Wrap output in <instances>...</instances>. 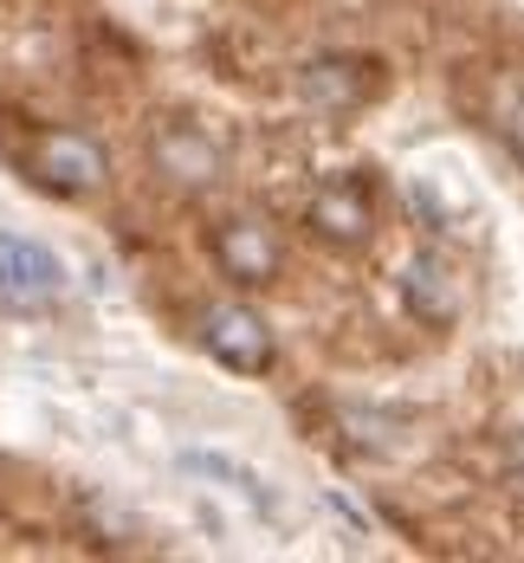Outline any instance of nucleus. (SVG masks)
<instances>
[{
  "label": "nucleus",
  "instance_id": "nucleus-8",
  "mask_svg": "<svg viewBox=\"0 0 524 563\" xmlns=\"http://www.w3.org/2000/svg\"><path fill=\"white\" fill-rule=\"evenodd\" d=\"M512 150L524 156V111H519V123H512Z\"/></svg>",
  "mask_w": 524,
  "mask_h": 563
},
{
  "label": "nucleus",
  "instance_id": "nucleus-1",
  "mask_svg": "<svg viewBox=\"0 0 524 563\" xmlns=\"http://www.w3.org/2000/svg\"><path fill=\"white\" fill-rule=\"evenodd\" d=\"M65 291V266L53 246L26 240V233H0V305L13 311H46Z\"/></svg>",
  "mask_w": 524,
  "mask_h": 563
},
{
  "label": "nucleus",
  "instance_id": "nucleus-7",
  "mask_svg": "<svg viewBox=\"0 0 524 563\" xmlns=\"http://www.w3.org/2000/svg\"><path fill=\"white\" fill-rule=\"evenodd\" d=\"M304 227H317L324 240H344V246H356V240H369V208H363V195L324 188V195L304 208Z\"/></svg>",
  "mask_w": 524,
  "mask_h": 563
},
{
  "label": "nucleus",
  "instance_id": "nucleus-5",
  "mask_svg": "<svg viewBox=\"0 0 524 563\" xmlns=\"http://www.w3.org/2000/svg\"><path fill=\"white\" fill-rule=\"evenodd\" d=\"M402 298H408V311H414L421 324H434V331H447V324L460 318L454 266H447V260H434V253H414V260L402 266Z\"/></svg>",
  "mask_w": 524,
  "mask_h": 563
},
{
  "label": "nucleus",
  "instance_id": "nucleus-4",
  "mask_svg": "<svg viewBox=\"0 0 524 563\" xmlns=\"http://www.w3.org/2000/svg\"><path fill=\"white\" fill-rule=\"evenodd\" d=\"M214 260H221V273L239 285H272L279 279V240H272V227L259 221H227L214 233Z\"/></svg>",
  "mask_w": 524,
  "mask_h": 563
},
{
  "label": "nucleus",
  "instance_id": "nucleus-3",
  "mask_svg": "<svg viewBox=\"0 0 524 563\" xmlns=\"http://www.w3.org/2000/svg\"><path fill=\"white\" fill-rule=\"evenodd\" d=\"M40 175H46V188L58 195H91V188H104V150L91 143V136H78V130H46L40 136Z\"/></svg>",
  "mask_w": 524,
  "mask_h": 563
},
{
  "label": "nucleus",
  "instance_id": "nucleus-6",
  "mask_svg": "<svg viewBox=\"0 0 524 563\" xmlns=\"http://www.w3.org/2000/svg\"><path fill=\"white\" fill-rule=\"evenodd\" d=\"M156 169L169 175L175 188H208L214 175H221V150L201 136V130H188V123H175L156 136Z\"/></svg>",
  "mask_w": 524,
  "mask_h": 563
},
{
  "label": "nucleus",
  "instance_id": "nucleus-2",
  "mask_svg": "<svg viewBox=\"0 0 524 563\" xmlns=\"http://www.w3.org/2000/svg\"><path fill=\"white\" fill-rule=\"evenodd\" d=\"M201 343H208V356L221 369H233V376H266L272 369V331L246 305H214L201 318Z\"/></svg>",
  "mask_w": 524,
  "mask_h": 563
}]
</instances>
